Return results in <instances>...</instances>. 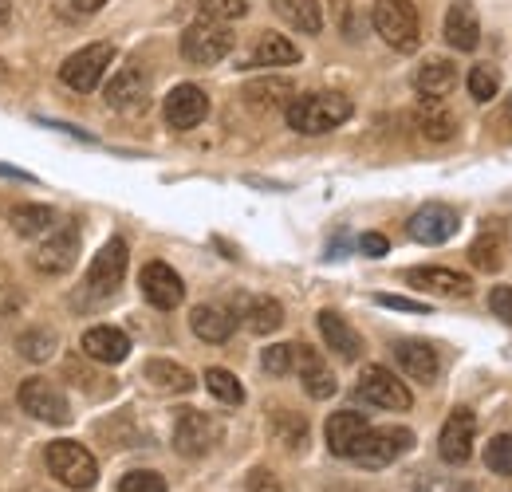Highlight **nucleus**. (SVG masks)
<instances>
[{"mask_svg":"<svg viewBox=\"0 0 512 492\" xmlns=\"http://www.w3.org/2000/svg\"><path fill=\"white\" fill-rule=\"evenodd\" d=\"M359 398L379 406V410H410V390L402 378H394V370L386 367H367L359 378Z\"/></svg>","mask_w":512,"mask_h":492,"instance_id":"obj_8","label":"nucleus"},{"mask_svg":"<svg viewBox=\"0 0 512 492\" xmlns=\"http://www.w3.org/2000/svg\"><path fill=\"white\" fill-rule=\"evenodd\" d=\"M367 430H371V426H367L363 414H355V410H339V414H331L327 426H323V433H327V449H331L335 457H351V449L359 445V437H363Z\"/></svg>","mask_w":512,"mask_h":492,"instance_id":"obj_21","label":"nucleus"},{"mask_svg":"<svg viewBox=\"0 0 512 492\" xmlns=\"http://www.w3.org/2000/svg\"><path fill=\"white\" fill-rule=\"evenodd\" d=\"M485 465H489V473L512 477V433H497V437L485 445Z\"/></svg>","mask_w":512,"mask_h":492,"instance_id":"obj_35","label":"nucleus"},{"mask_svg":"<svg viewBox=\"0 0 512 492\" xmlns=\"http://www.w3.org/2000/svg\"><path fill=\"white\" fill-rule=\"evenodd\" d=\"M406 284H414V288H422V292H434V296H449V300L473 292L469 276H461V272H453V268H410V272H406Z\"/></svg>","mask_w":512,"mask_h":492,"instance_id":"obj_20","label":"nucleus"},{"mask_svg":"<svg viewBox=\"0 0 512 492\" xmlns=\"http://www.w3.org/2000/svg\"><path fill=\"white\" fill-rule=\"evenodd\" d=\"M119 492H166V481L150 469H134L119 481Z\"/></svg>","mask_w":512,"mask_h":492,"instance_id":"obj_41","label":"nucleus"},{"mask_svg":"<svg viewBox=\"0 0 512 492\" xmlns=\"http://www.w3.org/2000/svg\"><path fill=\"white\" fill-rule=\"evenodd\" d=\"M320 335H323V343H327L339 359H347V363H355V359L363 355V339L355 335V327H351L339 311H320Z\"/></svg>","mask_w":512,"mask_h":492,"instance_id":"obj_22","label":"nucleus"},{"mask_svg":"<svg viewBox=\"0 0 512 492\" xmlns=\"http://www.w3.org/2000/svg\"><path fill=\"white\" fill-rule=\"evenodd\" d=\"M331 492H359V489H347V485H343V489H331Z\"/></svg>","mask_w":512,"mask_h":492,"instance_id":"obj_49","label":"nucleus"},{"mask_svg":"<svg viewBox=\"0 0 512 492\" xmlns=\"http://www.w3.org/2000/svg\"><path fill=\"white\" fill-rule=\"evenodd\" d=\"M457 213L449 209V205H438V201H430V205H422L410 221H406V233L418 241V245H446L449 237L457 233Z\"/></svg>","mask_w":512,"mask_h":492,"instance_id":"obj_12","label":"nucleus"},{"mask_svg":"<svg viewBox=\"0 0 512 492\" xmlns=\"http://www.w3.org/2000/svg\"><path fill=\"white\" fill-rule=\"evenodd\" d=\"M249 492H284V485H280V477H276V473H268V469H253V473H249Z\"/></svg>","mask_w":512,"mask_h":492,"instance_id":"obj_45","label":"nucleus"},{"mask_svg":"<svg viewBox=\"0 0 512 492\" xmlns=\"http://www.w3.org/2000/svg\"><path fill=\"white\" fill-rule=\"evenodd\" d=\"M473 433H477V418L473 410H453L442 426V437H438V453L446 465H465L473 457Z\"/></svg>","mask_w":512,"mask_h":492,"instance_id":"obj_14","label":"nucleus"},{"mask_svg":"<svg viewBox=\"0 0 512 492\" xmlns=\"http://www.w3.org/2000/svg\"><path fill=\"white\" fill-rule=\"evenodd\" d=\"M8 12H12V8H8V0H0V28L8 24Z\"/></svg>","mask_w":512,"mask_h":492,"instance_id":"obj_48","label":"nucleus"},{"mask_svg":"<svg viewBox=\"0 0 512 492\" xmlns=\"http://www.w3.org/2000/svg\"><path fill=\"white\" fill-rule=\"evenodd\" d=\"M146 99H150V79L142 67H123L107 87V103L115 111H142Z\"/></svg>","mask_w":512,"mask_h":492,"instance_id":"obj_16","label":"nucleus"},{"mask_svg":"<svg viewBox=\"0 0 512 492\" xmlns=\"http://www.w3.org/2000/svg\"><path fill=\"white\" fill-rule=\"evenodd\" d=\"M44 461H48L52 477H56L60 485H67V489L83 492L99 481V465H95L91 449H83L79 441H52L48 453H44Z\"/></svg>","mask_w":512,"mask_h":492,"instance_id":"obj_3","label":"nucleus"},{"mask_svg":"<svg viewBox=\"0 0 512 492\" xmlns=\"http://www.w3.org/2000/svg\"><path fill=\"white\" fill-rule=\"evenodd\" d=\"M205 390H209L217 402H225V406H241V402H245V386L237 382L233 370H225V367L205 370Z\"/></svg>","mask_w":512,"mask_h":492,"instance_id":"obj_34","label":"nucleus"},{"mask_svg":"<svg viewBox=\"0 0 512 492\" xmlns=\"http://www.w3.org/2000/svg\"><path fill=\"white\" fill-rule=\"evenodd\" d=\"M280 323H284V308H280V300H268V296H253V300H245V327H249L253 335H272Z\"/></svg>","mask_w":512,"mask_h":492,"instance_id":"obj_30","label":"nucleus"},{"mask_svg":"<svg viewBox=\"0 0 512 492\" xmlns=\"http://www.w3.org/2000/svg\"><path fill=\"white\" fill-rule=\"evenodd\" d=\"M446 44L457 52H473L481 44V20L469 0H453L446 12Z\"/></svg>","mask_w":512,"mask_h":492,"instance_id":"obj_18","label":"nucleus"},{"mask_svg":"<svg viewBox=\"0 0 512 492\" xmlns=\"http://www.w3.org/2000/svg\"><path fill=\"white\" fill-rule=\"evenodd\" d=\"M272 8H276V16H280L284 24H292L296 32L316 36V32L323 28L320 0H272Z\"/></svg>","mask_w":512,"mask_h":492,"instance_id":"obj_25","label":"nucleus"},{"mask_svg":"<svg viewBox=\"0 0 512 492\" xmlns=\"http://www.w3.org/2000/svg\"><path fill=\"white\" fill-rule=\"evenodd\" d=\"M249 12L245 0H201V20H217V24H229V20H241Z\"/></svg>","mask_w":512,"mask_h":492,"instance_id":"obj_37","label":"nucleus"},{"mask_svg":"<svg viewBox=\"0 0 512 492\" xmlns=\"http://www.w3.org/2000/svg\"><path fill=\"white\" fill-rule=\"evenodd\" d=\"M233 52V32L217 20H197L182 32V56L197 67H209V63H221Z\"/></svg>","mask_w":512,"mask_h":492,"instance_id":"obj_4","label":"nucleus"},{"mask_svg":"<svg viewBox=\"0 0 512 492\" xmlns=\"http://www.w3.org/2000/svg\"><path fill=\"white\" fill-rule=\"evenodd\" d=\"M56 4H60V12H64V16L79 20V16H95L107 0H56Z\"/></svg>","mask_w":512,"mask_h":492,"instance_id":"obj_44","label":"nucleus"},{"mask_svg":"<svg viewBox=\"0 0 512 492\" xmlns=\"http://www.w3.org/2000/svg\"><path fill=\"white\" fill-rule=\"evenodd\" d=\"M245 103L253 111H276V107H288L292 103V83L288 79H256L245 87Z\"/></svg>","mask_w":512,"mask_h":492,"instance_id":"obj_27","label":"nucleus"},{"mask_svg":"<svg viewBox=\"0 0 512 492\" xmlns=\"http://www.w3.org/2000/svg\"><path fill=\"white\" fill-rule=\"evenodd\" d=\"M394 359H398V367L406 370V378H414V382H434L438 378V351L430 347V343H422V339H402L398 347H394Z\"/></svg>","mask_w":512,"mask_h":492,"instance_id":"obj_17","label":"nucleus"},{"mask_svg":"<svg viewBox=\"0 0 512 492\" xmlns=\"http://www.w3.org/2000/svg\"><path fill=\"white\" fill-rule=\"evenodd\" d=\"M75 260H79V229L64 221L56 233H48V241L36 248V256H32V264L40 268V272H48V276H64L75 268Z\"/></svg>","mask_w":512,"mask_h":492,"instance_id":"obj_9","label":"nucleus"},{"mask_svg":"<svg viewBox=\"0 0 512 492\" xmlns=\"http://www.w3.org/2000/svg\"><path fill=\"white\" fill-rule=\"evenodd\" d=\"M253 63H256V67H284V63H300V48H296L288 36L268 32V36L256 44Z\"/></svg>","mask_w":512,"mask_h":492,"instance_id":"obj_31","label":"nucleus"},{"mask_svg":"<svg viewBox=\"0 0 512 492\" xmlns=\"http://www.w3.org/2000/svg\"><path fill=\"white\" fill-rule=\"evenodd\" d=\"M20 406H24L32 418L52 422V426H67V422H71V406H67L64 390H60L56 382H48V378H28V382L20 386Z\"/></svg>","mask_w":512,"mask_h":492,"instance_id":"obj_7","label":"nucleus"},{"mask_svg":"<svg viewBox=\"0 0 512 492\" xmlns=\"http://www.w3.org/2000/svg\"><path fill=\"white\" fill-rule=\"evenodd\" d=\"M414 123H418V130L430 142H449L457 134V119H453V111H449L442 99H422L418 111H414Z\"/></svg>","mask_w":512,"mask_h":492,"instance_id":"obj_24","label":"nucleus"},{"mask_svg":"<svg viewBox=\"0 0 512 492\" xmlns=\"http://www.w3.org/2000/svg\"><path fill=\"white\" fill-rule=\"evenodd\" d=\"M16 347H20L24 359L44 363V359H52V351H56V335H52V331H28V335H20Z\"/></svg>","mask_w":512,"mask_h":492,"instance_id":"obj_36","label":"nucleus"},{"mask_svg":"<svg viewBox=\"0 0 512 492\" xmlns=\"http://www.w3.org/2000/svg\"><path fill=\"white\" fill-rule=\"evenodd\" d=\"M379 304L383 308H394V311H414V315H426V304H418V300H406V296H379Z\"/></svg>","mask_w":512,"mask_h":492,"instance_id":"obj_47","label":"nucleus"},{"mask_svg":"<svg viewBox=\"0 0 512 492\" xmlns=\"http://www.w3.org/2000/svg\"><path fill=\"white\" fill-rule=\"evenodd\" d=\"M264 370L268 374H276V378H284L288 370H292V363H296V351H292V343H276V347H264Z\"/></svg>","mask_w":512,"mask_h":492,"instance_id":"obj_38","label":"nucleus"},{"mask_svg":"<svg viewBox=\"0 0 512 492\" xmlns=\"http://www.w3.org/2000/svg\"><path fill=\"white\" fill-rule=\"evenodd\" d=\"M217 422L209 418V414H201V410H186L182 418H178V426H174V449L182 453V457H205L213 445H217Z\"/></svg>","mask_w":512,"mask_h":492,"instance_id":"obj_13","label":"nucleus"},{"mask_svg":"<svg viewBox=\"0 0 512 492\" xmlns=\"http://www.w3.org/2000/svg\"><path fill=\"white\" fill-rule=\"evenodd\" d=\"M138 284H142V296H146L158 311H174L182 300H186V284H182V276H178L170 264H162V260H150V264L142 268Z\"/></svg>","mask_w":512,"mask_h":492,"instance_id":"obj_10","label":"nucleus"},{"mask_svg":"<svg viewBox=\"0 0 512 492\" xmlns=\"http://www.w3.org/2000/svg\"><path fill=\"white\" fill-rule=\"evenodd\" d=\"M83 355H91L95 363L115 367V363H123L130 355V339L119 327H91V331L83 335Z\"/></svg>","mask_w":512,"mask_h":492,"instance_id":"obj_23","label":"nucleus"},{"mask_svg":"<svg viewBox=\"0 0 512 492\" xmlns=\"http://www.w3.org/2000/svg\"><path fill=\"white\" fill-rule=\"evenodd\" d=\"M146 378H150L158 390H170V394H190L193 386H197L190 370L170 363V359H150V363H146Z\"/></svg>","mask_w":512,"mask_h":492,"instance_id":"obj_29","label":"nucleus"},{"mask_svg":"<svg viewBox=\"0 0 512 492\" xmlns=\"http://www.w3.org/2000/svg\"><path fill=\"white\" fill-rule=\"evenodd\" d=\"M205 115H209V99H205L201 87L182 83V87H174L166 95V123L174 126V130H193Z\"/></svg>","mask_w":512,"mask_h":492,"instance_id":"obj_15","label":"nucleus"},{"mask_svg":"<svg viewBox=\"0 0 512 492\" xmlns=\"http://www.w3.org/2000/svg\"><path fill=\"white\" fill-rule=\"evenodd\" d=\"M410 449H414V433L410 430H367L359 437V445L351 449V461L363 465V469H386Z\"/></svg>","mask_w":512,"mask_h":492,"instance_id":"obj_5","label":"nucleus"},{"mask_svg":"<svg viewBox=\"0 0 512 492\" xmlns=\"http://www.w3.org/2000/svg\"><path fill=\"white\" fill-rule=\"evenodd\" d=\"M469 264L473 268H481V272H501V264H505V241L497 237V233H481L473 245H469Z\"/></svg>","mask_w":512,"mask_h":492,"instance_id":"obj_33","label":"nucleus"},{"mask_svg":"<svg viewBox=\"0 0 512 492\" xmlns=\"http://www.w3.org/2000/svg\"><path fill=\"white\" fill-rule=\"evenodd\" d=\"M469 95L477 99V103H489L493 95H497V75H493V67H473L469 71Z\"/></svg>","mask_w":512,"mask_h":492,"instance_id":"obj_39","label":"nucleus"},{"mask_svg":"<svg viewBox=\"0 0 512 492\" xmlns=\"http://www.w3.org/2000/svg\"><path fill=\"white\" fill-rule=\"evenodd\" d=\"M272 426H276V433H280V441H284V445H292V449H300V445H304V437H308L304 418H292V414H284V410L272 418Z\"/></svg>","mask_w":512,"mask_h":492,"instance_id":"obj_40","label":"nucleus"},{"mask_svg":"<svg viewBox=\"0 0 512 492\" xmlns=\"http://www.w3.org/2000/svg\"><path fill=\"white\" fill-rule=\"evenodd\" d=\"M115 60V48L111 44H91V48H79L75 56H67V63L60 67V79H64L71 91H95L99 79L107 75V67Z\"/></svg>","mask_w":512,"mask_h":492,"instance_id":"obj_6","label":"nucleus"},{"mask_svg":"<svg viewBox=\"0 0 512 492\" xmlns=\"http://www.w3.org/2000/svg\"><path fill=\"white\" fill-rule=\"evenodd\" d=\"M371 20H375V32L394 52H414L422 44V20L414 0H375Z\"/></svg>","mask_w":512,"mask_h":492,"instance_id":"obj_2","label":"nucleus"},{"mask_svg":"<svg viewBox=\"0 0 512 492\" xmlns=\"http://www.w3.org/2000/svg\"><path fill=\"white\" fill-rule=\"evenodd\" d=\"M453 83H457V71L449 60H426L414 75V87L422 91V99H442L453 91Z\"/></svg>","mask_w":512,"mask_h":492,"instance_id":"obj_26","label":"nucleus"},{"mask_svg":"<svg viewBox=\"0 0 512 492\" xmlns=\"http://www.w3.org/2000/svg\"><path fill=\"white\" fill-rule=\"evenodd\" d=\"M292 351H296V363L292 367L300 370V378H304V390L312 394V398H331L335 390H339V382H335V374L327 370L320 355L312 351V347H304V343H292Z\"/></svg>","mask_w":512,"mask_h":492,"instance_id":"obj_19","label":"nucleus"},{"mask_svg":"<svg viewBox=\"0 0 512 492\" xmlns=\"http://www.w3.org/2000/svg\"><path fill=\"white\" fill-rule=\"evenodd\" d=\"M359 248H363V256L379 260V256H386V252H390V241H386L383 233H363V237H359Z\"/></svg>","mask_w":512,"mask_h":492,"instance_id":"obj_46","label":"nucleus"},{"mask_svg":"<svg viewBox=\"0 0 512 492\" xmlns=\"http://www.w3.org/2000/svg\"><path fill=\"white\" fill-rule=\"evenodd\" d=\"M190 327H193V335L205 339V343H225V339L233 335V315H229L225 308H209V304H201V308H193Z\"/></svg>","mask_w":512,"mask_h":492,"instance_id":"obj_28","label":"nucleus"},{"mask_svg":"<svg viewBox=\"0 0 512 492\" xmlns=\"http://www.w3.org/2000/svg\"><path fill=\"white\" fill-rule=\"evenodd\" d=\"M123 276H127V241L111 237L107 245L95 252L91 272H87V284H91L95 296H111L123 284Z\"/></svg>","mask_w":512,"mask_h":492,"instance_id":"obj_11","label":"nucleus"},{"mask_svg":"<svg viewBox=\"0 0 512 492\" xmlns=\"http://www.w3.org/2000/svg\"><path fill=\"white\" fill-rule=\"evenodd\" d=\"M489 308H493V315H497L501 323L512 327V288H505V284L493 288V292H489Z\"/></svg>","mask_w":512,"mask_h":492,"instance_id":"obj_43","label":"nucleus"},{"mask_svg":"<svg viewBox=\"0 0 512 492\" xmlns=\"http://www.w3.org/2000/svg\"><path fill=\"white\" fill-rule=\"evenodd\" d=\"M414 492H477V485L457 481V477H438V473H426V477H418Z\"/></svg>","mask_w":512,"mask_h":492,"instance_id":"obj_42","label":"nucleus"},{"mask_svg":"<svg viewBox=\"0 0 512 492\" xmlns=\"http://www.w3.org/2000/svg\"><path fill=\"white\" fill-rule=\"evenodd\" d=\"M56 225V213L48 209V205H16L12 209V229L20 233V237H40V233H48Z\"/></svg>","mask_w":512,"mask_h":492,"instance_id":"obj_32","label":"nucleus"},{"mask_svg":"<svg viewBox=\"0 0 512 492\" xmlns=\"http://www.w3.org/2000/svg\"><path fill=\"white\" fill-rule=\"evenodd\" d=\"M351 119V99L339 91H312L288 103V126L296 134H327Z\"/></svg>","mask_w":512,"mask_h":492,"instance_id":"obj_1","label":"nucleus"}]
</instances>
